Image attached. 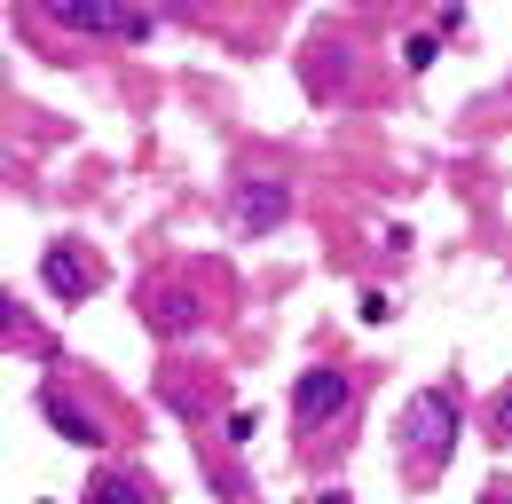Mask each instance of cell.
I'll return each instance as SVG.
<instances>
[{
	"label": "cell",
	"instance_id": "7a4b0ae2",
	"mask_svg": "<svg viewBox=\"0 0 512 504\" xmlns=\"http://www.w3.org/2000/svg\"><path fill=\"white\" fill-rule=\"evenodd\" d=\"M40 16L56 32H79V40H119V48H142L158 32V16L142 0H40Z\"/></svg>",
	"mask_w": 512,
	"mask_h": 504
},
{
	"label": "cell",
	"instance_id": "ba28073f",
	"mask_svg": "<svg viewBox=\"0 0 512 504\" xmlns=\"http://www.w3.org/2000/svg\"><path fill=\"white\" fill-rule=\"evenodd\" d=\"M87 504H158V489H150L142 473H127V465H103V473L87 481Z\"/></svg>",
	"mask_w": 512,
	"mask_h": 504
},
{
	"label": "cell",
	"instance_id": "7c38bea8",
	"mask_svg": "<svg viewBox=\"0 0 512 504\" xmlns=\"http://www.w3.org/2000/svg\"><path fill=\"white\" fill-rule=\"evenodd\" d=\"M316 504H355V497H347V489H316Z\"/></svg>",
	"mask_w": 512,
	"mask_h": 504
},
{
	"label": "cell",
	"instance_id": "8fae6325",
	"mask_svg": "<svg viewBox=\"0 0 512 504\" xmlns=\"http://www.w3.org/2000/svg\"><path fill=\"white\" fill-rule=\"evenodd\" d=\"M489 426H497V441H512V386L497 394V410H489Z\"/></svg>",
	"mask_w": 512,
	"mask_h": 504
},
{
	"label": "cell",
	"instance_id": "30bf717a",
	"mask_svg": "<svg viewBox=\"0 0 512 504\" xmlns=\"http://www.w3.org/2000/svg\"><path fill=\"white\" fill-rule=\"evenodd\" d=\"M355 308H363V323H386V315H394V300H386V292H363Z\"/></svg>",
	"mask_w": 512,
	"mask_h": 504
},
{
	"label": "cell",
	"instance_id": "8992f818",
	"mask_svg": "<svg viewBox=\"0 0 512 504\" xmlns=\"http://www.w3.org/2000/svg\"><path fill=\"white\" fill-rule=\"evenodd\" d=\"M40 284L64 300V308H79V300H95V284H103V268L87 260V245L79 237H56V245L40 252Z\"/></svg>",
	"mask_w": 512,
	"mask_h": 504
},
{
	"label": "cell",
	"instance_id": "9c48e42d",
	"mask_svg": "<svg viewBox=\"0 0 512 504\" xmlns=\"http://www.w3.org/2000/svg\"><path fill=\"white\" fill-rule=\"evenodd\" d=\"M434 56H442V32H410V40H402V63H410V71H434Z\"/></svg>",
	"mask_w": 512,
	"mask_h": 504
},
{
	"label": "cell",
	"instance_id": "5b68a950",
	"mask_svg": "<svg viewBox=\"0 0 512 504\" xmlns=\"http://www.w3.org/2000/svg\"><path fill=\"white\" fill-rule=\"evenodd\" d=\"M205 315H213V308H205V292H197V284H174V276L142 284V323H150L158 339H190Z\"/></svg>",
	"mask_w": 512,
	"mask_h": 504
},
{
	"label": "cell",
	"instance_id": "4fadbf2b",
	"mask_svg": "<svg viewBox=\"0 0 512 504\" xmlns=\"http://www.w3.org/2000/svg\"><path fill=\"white\" fill-rule=\"evenodd\" d=\"M481 504H512V489H481Z\"/></svg>",
	"mask_w": 512,
	"mask_h": 504
},
{
	"label": "cell",
	"instance_id": "52a82bcc",
	"mask_svg": "<svg viewBox=\"0 0 512 504\" xmlns=\"http://www.w3.org/2000/svg\"><path fill=\"white\" fill-rule=\"evenodd\" d=\"M40 418H48L71 449H103V418H95L79 394H64V386H40Z\"/></svg>",
	"mask_w": 512,
	"mask_h": 504
},
{
	"label": "cell",
	"instance_id": "3957f363",
	"mask_svg": "<svg viewBox=\"0 0 512 504\" xmlns=\"http://www.w3.org/2000/svg\"><path fill=\"white\" fill-rule=\"evenodd\" d=\"M347 410H355V378H347V371L316 363V371L292 378V434H300V441H316L323 426H339Z\"/></svg>",
	"mask_w": 512,
	"mask_h": 504
},
{
	"label": "cell",
	"instance_id": "6da1fadb",
	"mask_svg": "<svg viewBox=\"0 0 512 504\" xmlns=\"http://www.w3.org/2000/svg\"><path fill=\"white\" fill-rule=\"evenodd\" d=\"M394 441H402V481H410V489L442 481L449 449L465 441V410H457V394H449V386H418V394L402 402V426H394Z\"/></svg>",
	"mask_w": 512,
	"mask_h": 504
},
{
	"label": "cell",
	"instance_id": "277c9868",
	"mask_svg": "<svg viewBox=\"0 0 512 504\" xmlns=\"http://www.w3.org/2000/svg\"><path fill=\"white\" fill-rule=\"evenodd\" d=\"M221 213H229V237H268V229L292 221V189L268 182V174H245V182L221 197Z\"/></svg>",
	"mask_w": 512,
	"mask_h": 504
}]
</instances>
